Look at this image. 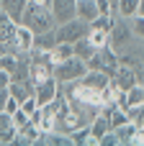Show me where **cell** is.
I'll return each mask as SVG.
<instances>
[{
    "instance_id": "6",
    "label": "cell",
    "mask_w": 144,
    "mask_h": 146,
    "mask_svg": "<svg viewBox=\"0 0 144 146\" xmlns=\"http://www.w3.org/2000/svg\"><path fill=\"white\" fill-rule=\"evenodd\" d=\"M33 31L28 28V26H23V23H18V28H15V36H13V41H10V46H13V54H28L31 49H33Z\"/></svg>"
},
{
    "instance_id": "29",
    "label": "cell",
    "mask_w": 144,
    "mask_h": 146,
    "mask_svg": "<svg viewBox=\"0 0 144 146\" xmlns=\"http://www.w3.org/2000/svg\"><path fill=\"white\" fill-rule=\"evenodd\" d=\"M8 85H10V72L0 69V90H3V87H8Z\"/></svg>"
},
{
    "instance_id": "24",
    "label": "cell",
    "mask_w": 144,
    "mask_h": 146,
    "mask_svg": "<svg viewBox=\"0 0 144 146\" xmlns=\"http://www.w3.org/2000/svg\"><path fill=\"white\" fill-rule=\"evenodd\" d=\"M10 118H13V126H15V131H18L21 126H26V123H28V113H23L21 108H18L15 113H10Z\"/></svg>"
},
{
    "instance_id": "13",
    "label": "cell",
    "mask_w": 144,
    "mask_h": 146,
    "mask_svg": "<svg viewBox=\"0 0 144 146\" xmlns=\"http://www.w3.org/2000/svg\"><path fill=\"white\" fill-rule=\"evenodd\" d=\"M15 28H18V23L8 15L5 10H0V41H3V44H10V41H13Z\"/></svg>"
},
{
    "instance_id": "28",
    "label": "cell",
    "mask_w": 144,
    "mask_h": 146,
    "mask_svg": "<svg viewBox=\"0 0 144 146\" xmlns=\"http://www.w3.org/2000/svg\"><path fill=\"white\" fill-rule=\"evenodd\" d=\"M3 110H5V113H15V110H18V100L8 98V100H5V108H3Z\"/></svg>"
},
{
    "instance_id": "8",
    "label": "cell",
    "mask_w": 144,
    "mask_h": 146,
    "mask_svg": "<svg viewBox=\"0 0 144 146\" xmlns=\"http://www.w3.org/2000/svg\"><path fill=\"white\" fill-rule=\"evenodd\" d=\"M49 10H52L57 23H64V21L75 18V0H52Z\"/></svg>"
},
{
    "instance_id": "26",
    "label": "cell",
    "mask_w": 144,
    "mask_h": 146,
    "mask_svg": "<svg viewBox=\"0 0 144 146\" xmlns=\"http://www.w3.org/2000/svg\"><path fill=\"white\" fill-rule=\"evenodd\" d=\"M18 108H21V110H23V113H28V115H31V113H33V110H36V108H39V103H36V98H33V95H31V98H26V100H23V103H21V105H18Z\"/></svg>"
},
{
    "instance_id": "16",
    "label": "cell",
    "mask_w": 144,
    "mask_h": 146,
    "mask_svg": "<svg viewBox=\"0 0 144 146\" xmlns=\"http://www.w3.org/2000/svg\"><path fill=\"white\" fill-rule=\"evenodd\" d=\"M95 51H98V49L90 44V38H88V36H82V38H77V41L72 44V54H75V56H80L82 62H88Z\"/></svg>"
},
{
    "instance_id": "23",
    "label": "cell",
    "mask_w": 144,
    "mask_h": 146,
    "mask_svg": "<svg viewBox=\"0 0 144 146\" xmlns=\"http://www.w3.org/2000/svg\"><path fill=\"white\" fill-rule=\"evenodd\" d=\"M126 115H129V121H131L134 126H144V103L126 108Z\"/></svg>"
},
{
    "instance_id": "12",
    "label": "cell",
    "mask_w": 144,
    "mask_h": 146,
    "mask_svg": "<svg viewBox=\"0 0 144 146\" xmlns=\"http://www.w3.org/2000/svg\"><path fill=\"white\" fill-rule=\"evenodd\" d=\"M75 15L90 23V21H93L95 15H100V13H98L95 0H75Z\"/></svg>"
},
{
    "instance_id": "5",
    "label": "cell",
    "mask_w": 144,
    "mask_h": 146,
    "mask_svg": "<svg viewBox=\"0 0 144 146\" xmlns=\"http://www.w3.org/2000/svg\"><path fill=\"white\" fill-rule=\"evenodd\" d=\"M111 82L119 87V90H129V87H134L137 82H139V74H137V69L134 67H129V64H119L116 69H113V74H111Z\"/></svg>"
},
{
    "instance_id": "10",
    "label": "cell",
    "mask_w": 144,
    "mask_h": 146,
    "mask_svg": "<svg viewBox=\"0 0 144 146\" xmlns=\"http://www.w3.org/2000/svg\"><path fill=\"white\" fill-rule=\"evenodd\" d=\"M13 139H15V126H13V118H10V113L0 110V146L13 144Z\"/></svg>"
},
{
    "instance_id": "21",
    "label": "cell",
    "mask_w": 144,
    "mask_h": 146,
    "mask_svg": "<svg viewBox=\"0 0 144 146\" xmlns=\"http://www.w3.org/2000/svg\"><path fill=\"white\" fill-rule=\"evenodd\" d=\"M67 56H72V44L57 41V46L52 49V62L57 64V62H62V59H67Z\"/></svg>"
},
{
    "instance_id": "3",
    "label": "cell",
    "mask_w": 144,
    "mask_h": 146,
    "mask_svg": "<svg viewBox=\"0 0 144 146\" xmlns=\"http://www.w3.org/2000/svg\"><path fill=\"white\" fill-rule=\"evenodd\" d=\"M88 31H90V23L82 21V18H77V15L70 18V21H64V23H57L54 26L57 41H64V44H75L77 38L88 36Z\"/></svg>"
},
{
    "instance_id": "22",
    "label": "cell",
    "mask_w": 144,
    "mask_h": 146,
    "mask_svg": "<svg viewBox=\"0 0 144 146\" xmlns=\"http://www.w3.org/2000/svg\"><path fill=\"white\" fill-rule=\"evenodd\" d=\"M134 123L129 121V123H124V126H119V128H113L116 131V136H119V144H131V136H134Z\"/></svg>"
},
{
    "instance_id": "17",
    "label": "cell",
    "mask_w": 144,
    "mask_h": 146,
    "mask_svg": "<svg viewBox=\"0 0 144 146\" xmlns=\"http://www.w3.org/2000/svg\"><path fill=\"white\" fill-rule=\"evenodd\" d=\"M26 8V0H0V10H5L15 23L21 21V13Z\"/></svg>"
},
{
    "instance_id": "1",
    "label": "cell",
    "mask_w": 144,
    "mask_h": 146,
    "mask_svg": "<svg viewBox=\"0 0 144 146\" xmlns=\"http://www.w3.org/2000/svg\"><path fill=\"white\" fill-rule=\"evenodd\" d=\"M18 23L28 26L33 33L52 31V28L57 26V21H54V15H52V10H49V8L31 5V3H26V8H23V13H21V21H18Z\"/></svg>"
},
{
    "instance_id": "20",
    "label": "cell",
    "mask_w": 144,
    "mask_h": 146,
    "mask_svg": "<svg viewBox=\"0 0 144 146\" xmlns=\"http://www.w3.org/2000/svg\"><path fill=\"white\" fill-rule=\"evenodd\" d=\"M88 38H90V44H93L95 49H103V46H108V31L90 28V31H88Z\"/></svg>"
},
{
    "instance_id": "2",
    "label": "cell",
    "mask_w": 144,
    "mask_h": 146,
    "mask_svg": "<svg viewBox=\"0 0 144 146\" xmlns=\"http://www.w3.org/2000/svg\"><path fill=\"white\" fill-rule=\"evenodd\" d=\"M88 72V62H82L80 56H67V59H62V62H57L54 64V72H52V77L59 82V85H67V82H75V80H80L82 74Z\"/></svg>"
},
{
    "instance_id": "30",
    "label": "cell",
    "mask_w": 144,
    "mask_h": 146,
    "mask_svg": "<svg viewBox=\"0 0 144 146\" xmlns=\"http://www.w3.org/2000/svg\"><path fill=\"white\" fill-rule=\"evenodd\" d=\"M8 98H10V95H8V87H3V90H0V110L5 108V100H8Z\"/></svg>"
},
{
    "instance_id": "9",
    "label": "cell",
    "mask_w": 144,
    "mask_h": 146,
    "mask_svg": "<svg viewBox=\"0 0 144 146\" xmlns=\"http://www.w3.org/2000/svg\"><path fill=\"white\" fill-rule=\"evenodd\" d=\"M80 82L100 92V90H103V87H106V85L111 82V74H106L103 69H88V72H85V74L80 77Z\"/></svg>"
},
{
    "instance_id": "25",
    "label": "cell",
    "mask_w": 144,
    "mask_h": 146,
    "mask_svg": "<svg viewBox=\"0 0 144 146\" xmlns=\"http://www.w3.org/2000/svg\"><path fill=\"white\" fill-rule=\"evenodd\" d=\"M15 59H18V54H5V56H0V69H5V72H13V67H15Z\"/></svg>"
},
{
    "instance_id": "27",
    "label": "cell",
    "mask_w": 144,
    "mask_h": 146,
    "mask_svg": "<svg viewBox=\"0 0 144 146\" xmlns=\"http://www.w3.org/2000/svg\"><path fill=\"white\" fill-rule=\"evenodd\" d=\"M131 146H144V126L134 128V136H131Z\"/></svg>"
},
{
    "instance_id": "15",
    "label": "cell",
    "mask_w": 144,
    "mask_h": 146,
    "mask_svg": "<svg viewBox=\"0 0 144 146\" xmlns=\"http://www.w3.org/2000/svg\"><path fill=\"white\" fill-rule=\"evenodd\" d=\"M54 46H57V33H54V28H52V31H41V33L33 36V49L52 51Z\"/></svg>"
},
{
    "instance_id": "18",
    "label": "cell",
    "mask_w": 144,
    "mask_h": 146,
    "mask_svg": "<svg viewBox=\"0 0 144 146\" xmlns=\"http://www.w3.org/2000/svg\"><path fill=\"white\" fill-rule=\"evenodd\" d=\"M137 8H139V0H116V15L121 18L137 15Z\"/></svg>"
},
{
    "instance_id": "4",
    "label": "cell",
    "mask_w": 144,
    "mask_h": 146,
    "mask_svg": "<svg viewBox=\"0 0 144 146\" xmlns=\"http://www.w3.org/2000/svg\"><path fill=\"white\" fill-rule=\"evenodd\" d=\"M119 64H121V62H119V54H116L111 46L98 49V51L88 59V69H103L106 74H113V69H116Z\"/></svg>"
},
{
    "instance_id": "11",
    "label": "cell",
    "mask_w": 144,
    "mask_h": 146,
    "mask_svg": "<svg viewBox=\"0 0 144 146\" xmlns=\"http://www.w3.org/2000/svg\"><path fill=\"white\" fill-rule=\"evenodd\" d=\"M8 95H10L13 100H18V105H21L26 98L33 95V82H31V80H28V82H10V85H8Z\"/></svg>"
},
{
    "instance_id": "19",
    "label": "cell",
    "mask_w": 144,
    "mask_h": 146,
    "mask_svg": "<svg viewBox=\"0 0 144 146\" xmlns=\"http://www.w3.org/2000/svg\"><path fill=\"white\" fill-rule=\"evenodd\" d=\"M139 103H144V85L142 82H137L134 87L126 90V105L131 108V105H139Z\"/></svg>"
},
{
    "instance_id": "14",
    "label": "cell",
    "mask_w": 144,
    "mask_h": 146,
    "mask_svg": "<svg viewBox=\"0 0 144 146\" xmlns=\"http://www.w3.org/2000/svg\"><path fill=\"white\" fill-rule=\"evenodd\" d=\"M88 128H90V136H95V139H98V144H100V136L111 131V123H108V115H106V113L100 110V113H98V115H95V118H93V121L88 123Z\"/></svg>"
},
{
    "instance_id": "7",
    "label": "cell",
    "mask_w": 144,
    "mask_h": 146,
    "mask_svg": "<svg viewBox=\"0 0 144 146\" xmlns=\"http://www.w3.org/2000/svg\"><path fill=\"white\" fill-rule=\"evenodd\" d=\"M57 92H59V82H57L54 77L39 80V82L33 85V98H36V103H39V105H44V103L54 100V98H57Z\"/></svg>"
},
{
    "instance_id": "31",
    "label": "cell",
    "mask_w": 144,
    "mask_h": 146,
    "mask_svg": "<svg viewBox=\"0 0 144 146\" xmlns=\"http://www.w3.org/2000/svg\"><path fill=\"white\" fill-rule=\"evenodd\" d=\"M137 15H142V18H144V0H139V8H137Z\"/></svg>"
}]
</instances>
